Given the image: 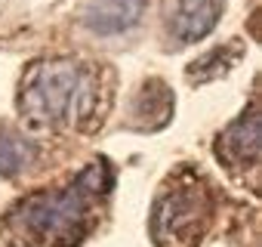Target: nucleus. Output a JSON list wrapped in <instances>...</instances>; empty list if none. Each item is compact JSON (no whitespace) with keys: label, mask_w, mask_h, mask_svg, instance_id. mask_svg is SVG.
<instances>
[{"label":"nucleus","mask_w":262,"mask_h":247,"mask_svg":"<svg viewBox=\"0 0 262 247\" xmlns=\"http://www.w3.org/2000/svg\"><path fill=\"white\" fill-rule=\"evenodd\" d=\"M108 186H111V173L105 161H96L71 186L50 189L22 201L7 216V225H13L16 235L34 247H71L86 235L90 210L96 198L108 192Z\"/></svg>","instance_id":"f257e3e1"},{"label":"nucleus","mask_w":262,"mask_h":247,"mask_svg":"<svg viewBox=\"0 0 262 247\" xmlns=\"http://www.w3.org/2000/svg\"><path fill=\"white\" fill-rule=\"evenodd\" d=\"M93 77L80 62L50 59L28 68L19 93V111L34 127L83 123L93 108Z\"/></svg>","instance_id":"f03ea898"},{"label":"nucleus","mask_w":262,"mask_h":247,"mask_svg":"<svg viewBox=\"0 0 262 247\" xmlns=\"http://www.w3.org/2000/svg\"><path fill=\"white\" fill-rule=\"evenodd\" d=\"M210 186L194 173H182V179H173L155 201L151 238L158 247H194L210 225Z\"/></svg>","instance_id":"7ed1b4c3"},{"label":"nucleus","mask_w":262,"mask_h":247,"mask_svg":"<svg viewBox=\"0 0 262 247\" xmlns=\"http://www.w3.org/2000/svg\"><path fill=\"white\" fill-rule=\"evenodd\" d=\"M216 155L231 170H253L259 161V108L250 105L219 136Z\"/></svg>","instance_id":"20e7f679"},{"label":"nucleus","mask_w":262,"mask_h":247,"mask_svg":"<svg viewBox=\"0 0 262 247\" xmlns=\"http://www.w3.org/2000/svg\"><path fill=\"white\" fill-rule=\"evenodd\" d=\"M222 16V0H176L170 10V34L179 44L204 40Z\"/></svg>","instance_id":"39448f33"},{"label":"nucleus","mask_w":262,"mask_h":247,"mask_svg":"<svg viewBox=\"0 0 262 247\" xmlns=\"http://www.w3.org/2000/svg\"><path fill=\"white\" fill-rule=\"evenodd\" d=\"M145 7L148 0H90L83 13V25L99 37L123 34L142 19Z\"/></svg>","instance_id":"423d86ee"},{"label":"nucleus","mask_w":262,"mask_h":247,"mask_svg":"<svg viewBox=\"0 0 262 247\" xmlns=\"http://www.w3.org/2000/svg\"><path fill=\"white\" fill-rule=\"evenodd\" d=\"M34 142L16 133H0V176H19L34 161Z\"/></svg>","instance_id":"0eeeda50"}]
</instances>
